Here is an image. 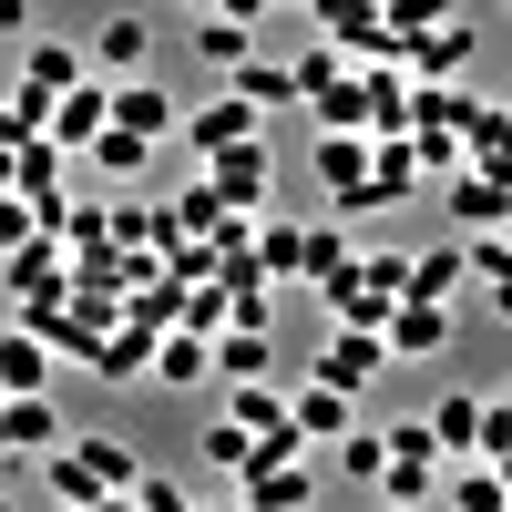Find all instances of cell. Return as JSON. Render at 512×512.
Here are the masks:
<instances>
[{
  "instance_id": "d4e9b609",
  "label": "cell",
  "mask_w": 512,
  "mask_h": 512,
  "mask_svg": "<svg viewBox=\"0 0 512 512\" xmlns=\"http://www.w3.org/2000/svg\"><path fill=\"white\" fill-rule=\"evenodd\" d=\"M226 82H236V93H246L256 113H277V103H297V72H287V62H267V52H246V62H236Z\"/></svg>"
},
{
  "instance_id": "8d00e7d4",
  "label": "cell",
  "mask_w": 512,
  "mask_h": 512,
  "mask_svg": "<svg viewBox=\"0 0 512 512\" xmlns=\"http://www.w3.org/2000/svg\"><path fill=\"white\" fill-rule=\"evenodd\" d=\"M277 11H318V0H277Z\"/></svg>"
},
{
  "instance_id": "5b68a950",
  "label": "cell",
  "mask_w": 512,
  "mask_h": 512,
  "mask_svg": "<svg viewBox=\"0 0 512 512\" xmlns=\"http://www.w3.org/2000/svg\"><path fill=\"white\" fill-rule=\"evenodd\" d=\"M236 492H246V512H308V502H318V472H308V451H287V461H246Z\"/></svg>"
},
{
  "instance_id": "4fadbf2b",
  "label": "cell",
  "mask_w": 512,
  "mask_h": 512,
  "mask_svg": "<svg viewBox=\"0 0 512 512\" xmlns=\"http://www.w3.org/2000/svg\"><path fill=\"white\" fill-rule=\"evenodd\" d=\"M420 195V144L410 134H369V205H400Z\"/></svg>"
},
{
  "instance_id": "7a4b0ae2",
  "label": "cell",
  "mask_w": 512,
  "mask_h": 512,
  "mask_svg": "<svg viewBox=\"0 0 512 512\" xmlns=\"http://www.w3.org/2000/svg\"><path fill=\"white\" fill-rule=\"evenodd\" d=\"M379 338H390V359H441L451 349V297H390V318H379Z\"/></svg>"
},
{
  "instance_id": "4dcf8cb0",
  "label": "cell",
  "mask_w": 512,
  "mask_h": 512,
  "mask_svg": "<svg viewBox=\"0 0 512 512\" xmlns=\"http://www.w3.org/2000/svg\"><path fill=\"white\" fill-rule=\"evenodd\" d=\"M246 451H256L246 420H216V431H205V461H216V472H246Z\"/></svg>"
},
{
  "instance_id": "ac0fdd59",
  "label": "cell",
  "mask_w": 512,
  "mask_h": 512,
  "mask_svg": "<svg viewBox=\"0 0 512 512\" xmlns=\"http://www.w3.org/2000/svg\"><path fill=\"white\" fill-rule=\"evenodd\" d=\"M256 52V21H236V11H195V62L205 72H236Z\"/></svg>"
},
{
  "instance_id": "d590c367",
  "label": "cell",
  "mask_w": 512,
  "mask_h": 512,
  "mask_svg": "<svg viewBox=\"0 0 512 512\" xmlns=\"http://www.w3.org/2000/svg\"><path fill=\"white\" fill-rule=\"evenodd\" d=\"M11 144H21V123H11V113H0V154H11Z\"/></svg>"
},
{
  "instance_id": "4316f807",
  "label": "cell",
  "mask_w": 512,
  "mask_h": 512,
  "mask_svg": "<svg viewBox=\"0 0 512 512\" xmlns=\"http://www.w3.org/2000/svg\"><path fill=\"white\" fill-rule=\"evenodd\" d=\"M441 492H451L461 512H502V502H512V492H502V472H492V461H482V451H472V461H461V472H451Z\"/></svg>"
},
{
  "instance_id": "e575fe53",
  "label": "cell",
  "mask_w": 512,
  "mask_h": 512,
  "mask_svg": "<svg viewBox=\"0 0 512 512\" xmlns=\"http://www.w3.org/2000/svg\"><path fill=\"white\" fill-rule=\"evenodd\" d=\"M205 11H236V21H267L277 0H205Z\"/></svg>"
},
{
  "instance_id": "1f68e13d",
  "label": "cell",
  "mask_w": 512,
  "mask_h": 512,
  "mask_svg": "<svg viewBox=\"0 0 512 512\" xmlns=\"http://www.w3.org/2000/svg\"><path fill=\"white\" fill-rule=\"evenodd\" d=\"M502 451H512V390L482 400V461H502Z\"/></svg>"
},
{
  "instance_id": "603a6c76",
  "label": "cell",
  "mask_w": 512,
  "mask_h": 512,
  "mask_svg": "<svg viewBox=\"0 0 512 512\" xmlns=\"http://www.w3.org/2000/svg\"><path fill=\"white\" fill-rule=\"evenodd\" d=\"M461 277H472V246H420L410 256V297H461Z\"/></svg>"
},
{
  "instance_id": "6da1fadb",
  "label": "cell",
  "mask_w": 512,
  "mask_h": 512,
  "mask_svg": "<svg viewBox=\"0 0 512 512\" xmlns=\"http://www.w3.org/2000/svg\"><path fill=\"white\" fill-rule=\"evenodd\" d=\"M205 185H216L236 216H267V185H277V154H267V134H246V144H216L205 154Z\"/></svg>"
},
{
  "instance_id": "52a82bcc",
  "label": "cell",
  "mask_w": 512,
  "mask_h": 512,
  "mask_svg": "<svg viewBox=\"0 0 512 512\" xmlns=\"http://www.w3.org/2000/svg\"><path fill=\"white\" fill-rule=\"evenodd\" d=\"M379 369H390V338H379V328H359V318H338V338L318 349V379H338V390H369Z\"/></svg>"
},
{
  "instance_id": "ffe728a7",
  "label": "cell",
  "mask_w": 512,
  "mask_h": 512,
  "mask_svg": "<svg viewBox=\"0 0 512 512\" xmlns=\"http://www.w3.org/2000/svg\"><path fill=\"white\" fill-rule=\"evenodd\" d=\"M369 492H379V502H431V492H441V451H390Z\"/></svg>"
},
{
  "instance_id": "83f0119b",
  "label": "cell",
  "mask_w": 512,
  "mask_h": 512,
  "mask_svg": "<svg viewBox=\"0 0 512 512\" xmlns=\"http://www.w3.org/2000/svg\"><path fill=\"white\" fill-rule=\"evenodd\" d=\"M379 461H390V431H359V420H349V431H338V472H349V482H379Z\"/></svg>"
},
{
  "instance_id": "f35d334b",
  "label": "cell",
  "mask_w": 512,
  "mask_h": 512,
  "mask_svg": "<svg viewBox=\"0 0 512 512\" xmlns=\"http://www.w3.org/2000/svg\"><path fill=\"white\" fill-rule=\"evenodd\" d=\"M502 11H512V0H502Z\"/></svg>"
},
{
  "instance_id": "f546056e",
  "label": "cell",
  "mask_w": 512,
  "mask_h": 512,
  "mask_svg": "<svg viewBox=\"0 0 512 512\" xmlns=\"http://www.w3.org/2000/svg\"><path fill=\"white\" fill-rule=\"evenodd\" d=\"M451 11H461V0H379V21H390L400 41H410V31H431V21H451Z\"/></svg>"
},
{
  "instance_id": "2e32d148",
  "label": "cell",
  "mask_w": 512,
  "mask_h": 512,
  "mask_svg": "<svg viewBox=\"0 0 512 512\" xmlns=\"http://www.w3.org/2000/svg\"><path fill=\"white\" fill-rule=\"evenodd\" d=\"M144 62H154V21L144 11H113L93 31V72H144Z\"/></svg>"
},
{
  "instance_id": "9c48e42d",
  "label": "cell",
  "mask_w": 512,
  "mask_h": 512,
  "mask_svg": "<svg viewBox=\"0 0 512 512\" xmlns=\"http://www.w3.org/2000/svg\"><path fill=\"white\" fill-rule=\"evenodd\" d=\"M441 195H451V226H461V236L512 226V185H502V175H482V164H451V185H441Z\"/></svg>"
},
{
  "instance_id": "8992f818",
  "label": "cell",
  "mask_w": 512,
  "mask_h": 512,
  "mask_svg": "<svg viewBox=\"0 0 512 512\" xmlns=\"http://www.w3.org/2000/svg\"><path fill=\"white\" fill-rule=\"evenodd\" d=\"M103 123H113V82H93V72H82L72 93H52V113H41V134H52L62 154H82V144L103 134Z\"/></svg>"
},
{
  "instance_id": "7402d4cb",
  "label": "cell",
  "mask_w": 512,
  "mask_h": 512,
  "mask_svg": "<svg viewBox=\"0 0 512 512\" xmlns=\"http://www.w3.org/2000/svg\"><path fill=\"white\" fill-rule=\"evenodd\" d=\"M82 154H93V164H103V175H113V185H134V175H144V164H154V134H134V123H103V134H93V144H82Z\"/></svg>"
},
{
  "instance_id": "d6986e66",
  "label": "cell",
  "mask_w": 512,
  "mask_h": 512,
  "mask_svg": "<svg viewBox=\"0 0 512 512\" xmlns=\"http://www.w3.org/2000/svg\"><path fill=\"white\" fill-rule=\"evenodd\" d=\"M0 390H52V338L41 328H0Z\"/></svg>"
},
{
  "instance_id": "74e56055",
  "label": "cell",
  "mask_w": 512,
  "mask_h": 512,
  "mask_svg": "<svg viewBox=\"0 0 512 512\" xmlns=\"http://www.w3.org/2000/svg\"><path fill=\"white\" fill-rule=\"evenodd\" d=\"M185 11H205V0H185Z\"/></svg>"
},
{
  "instance_id": "9a60e30c",
  "label": "cell",
  "mask_w": 512,
  "mask_h": 512,
  "mask_svg": "<svg viewBox=\"0 0 512 512\" xmlns=\"http://www.w3.org/2000/svg\"><path fill=\"white\" fill-rule=\"evenodd\" d=\"M420 420H431V451H441V461H472V451H482V400H472V390L431 400Z\"/></svg>"
},
{
  "instance_id": "cb8c5ba5",
  "label": "cell",
  "mask_w": 512,
  "mask_h": 512,
  "mask_svg": "<svg viewBox=\"0 0 512 512\" xmlns=\"http://www.w3.org/2000/svg\"><path fill=\"white\" fill-rule=\"evenodd\" d=\"M205 359H216V379H267V328H216Z\"/></svg>"
},
{
  "instance_id": "f1b7e54d",
  "label": "cell",
  "mask_w": 512,
  "mask_h": 512,
  "mask_svg": "<svg viewBox=\"0 0 512 512\" xmlns=\"http://www.w3.org/2000/svg\"><path fill=\"white\" fill-rule=\"evenodd\" d=\"M338 267H349V236H338V226H308V256H297V277H308V287H328Z\"/></svg>"
},
{
  "instance_id": "7c38bea8",
  "label": "cell",
  "mask_w": 512,
  "mask_h": 512,
  "mask_svg": "<svg viewBox=\"0 0 512 512\" xmlns=\"http://www.w3.org/2000/svg\"><path fill=\"white\" fill-rule=\"evenodd\" d=\"M113 123H134V134H154V144H164L185 113H175V93H164V82H144V72H113Z\"/></svg>"
},
{
  "instance_id": "277c9868",
  "label": "cell",
  "mask_w": 512,
  "mask_h": 512,
  "mask_svg": "<svg viewBox=\"0 0 512 512\" xmlns=\"http://www.w3.org/2000/svg\"><path fill=\"white\" fill-rule=\"evenodd\" d=\"M318 185L338 216H379L369 205V134H318Z\"/></svg>"
},
{
  "instance_id": "8fae6325",
  "label": "cell",
  "mask_w": 512,
  "mask_h": 512,
  "mask_svg": "<svg viewBox=\"0 0 512 512\" xmlns=\"http://www.w3.org/2000/svg\"><path fill=\"white\" fill-rule=\"evenodd\" d=\"M82 72H93V52H82V41H52V31L21 41V82H31V93H72Z\"/></svg>"
},
{
  "instance_id": "3957f363",
  "label": "cell",
  "mask_w": 512,
  "mask_h": 512,
  "mask_svg": "<svg viewBox=\"0 0 512 512\" xmlns=\"http://www.w3.org/2000/svg\"><path fill=\"white\" fill-rule=\"evenodd\" d=\"M52 441H62L52 390H0V461H41Z\"/></svg>"
},
{
  "instance_id": "30bf717a",
  "label": "cell",
  "mask_w": 512,
  "mask_h": 512,
  "mask_svg": "<svg viewBox=\"0 0 512 512\" xmlns=\"http://www.w3.org/2000/svg\"><path fill=\"white\" fill-rule=\"evenodd\" d=\"M287 420H297V431H308V441H338V431H349V420H359V390H338V379H297V390H287Z\"/></svg>"
},
{
  "instance_id": "d6a6232c",
  "label": "cell",
  "mask_w": 512,
  "mask_h": 512,
  "mask_svg": "<svg viewBox=\"0 0 512 512\" xmlns=\"http://www.w3.org/2000/svg\"><path fill=\"white\" fill-rule=\"evenodd\" d=\"M123 502H144V512H185V482H164V472H134V492Z\"/></svg>"
},
{
  "instance_id": "484cf974",
  "label": "cell",
  "mask_w": 512,
  "mask_h": 512,
  "mask_svg": "<svg viewBox=\"0 0 512 512\" xmlns=\"http://www.w3.org/2000/svg\"><path fill=\"white\" fill-rule=\"evenodd\" d=\"M472 164L512 185V103H482V123H472Z\"/></svg>"
},
{
  "instance_id": "5bb4252c",
  "label": "cell",
  "mask_w": 512,
  "mask_h": 512,
  "mask_svg": "<svg viewBox=\"0 0 512 512\" xmlns=\"http://www.w3.org/2000/svg\"><path fill=\"white\" fill-rule=\"evenodd\" d=\"M308 113H318V134H369V72H328Z\"/></svg>"
},
{
  "instance_id": "e0dca14e",
  "label": "cell",
  "mask_w": 512,
  "mask_h": 512,
  "mask_svg": "<svg viewBox=\"0 0 512 512\" xmlns=\"http://www.w3.org/2000/svg\"><path fill=\"white\" fill-rule=\"evenodd\" d=\"M62 441L82 451V472H93V482H103L113 502L134 492V472H144V461H134V441H113V431H62Z\"/></svg>"
},
{
  "instance_id": "ba28073f",
  "label": "cell",
  "mask_w": 512,
  "mask_h": 512,
  "mask_svg": "<svg viewBox=\"0 0 512 512\" xmlns=\"http://www.w3.org/2000/svg\"><path fill=\"white\" fill-rule=\"evenodd\" d=\"M175 134H185L195 154H216V144H246V134H267V113H256V103L236 93V82H226V93H216V103H195V113L175 123Z\"/></svg>"
},
{
  "instance_id": "44dd1931",
  "label": "cell",
  "mask_w": 512,
  "mask_h": 512,
  "mask_svg": "<svg viewBox=\"0 0 512 512\" xmlns=\"http://www.w3.org/2000/svg\"><path fill=\"white\" fill-rule=\"evenodd\" d=\"M144 359H154V328H144V318H123V328L93 338V359H82V369H103V379H144Z\"/></svg>"
},
{
  "instance_id": "836d02e7",
  "label": "cell",
  "mask_w": 512,
  "mask_h": 512,
  "mask_svg": "<svg viewBox=\"0 0 512 512\" xmlns=\"http://www.w3.org/2000/svg\"><path fill=\"white\" fill-rule=\"evenodd\" d=\"M0 41H31V0H0Z\"/></svg>"
}]
</instances>
